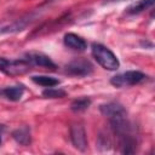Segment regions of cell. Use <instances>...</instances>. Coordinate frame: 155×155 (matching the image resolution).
Instances as JSON below:
<instances>
[{
	"label": "cell",
	"mask_w": 155,
	"mask_h": 155,
	"mask_svg": "<svg viewBox=\"0 0 155 155\" xmlns=\"http://www.w3.org/2000/svg\"><path fill=\"white\" fill-rule=\"evenodd\" d=\"M92 56L107 70H116L120 67L116 56L108 47L101 44H92Z\"/></svg>",
	"instance_id": "1"
},
{
	"label": "cell",
	"mask_w": 155,
	"mask_h": 155,
	"mask_svg": "<svg viewBox=\"0 0 155 155\" xmlns=\"http://www.w3.org/2000/svg\"><path fill=\"white\" fill-rule=\"evenodd\" d=\"M0 70L7 75H22L30 70V63L27 59H16L8 61L6 58L0 57Z\"/></svg>",
	"instance_id": "2"
},
{
	"label": "cell",
	"mask_w": 155,
	"mask_h": 155,
	"mask_svg": "<svg viewBox=\"0 0 155 155\" xmlns=\"http://www.w3.org/2000/svg\"><path fill=\"white\" fill-rule=\"evenodd\" d=\"M145 74L138 70H130L125 71L122 74L115 75L111 78L110 84L114 85L115 87H125V86H132L136 84H139L145 80Z\"/></svg>",
	"instance_id": "3"
},
{
	"label": "cell",
	"mask_w": 155,
	"mask_h": 155,
	"mask_svg": "<svg viewBox=\"0 0 155 155\" xmlns=\"http://www.w3.org/2000/svg\"><path fill=\"white\" fill-rule=\"evenodd\" d=\"M93 70L92 64L86 59H75L65 67V71L75 76H86Z\"/></svg>",
	"instance_id": "4"
},
{
	"label": "cell",
	"mask_w": 155,
	"mask_h": 155,
	"mask_svg": "<svg viewBox=\"0 0 155 155\" xmlns=\"http://www.w3.org/2000/svg\"><path fill=\"white\" fill-rule=\"evenodd\" d=\"M70 138L73 145L78 149L84 151L87 147V139H86V132L81 124H73L70 126Z\"/></svg>",
	"instance_id": "5"
},
{
	"label": "cell",
	"mask_w": 155,
	"mask_h": 155,
	"mask_svg": "<svg viewBox=\"0 0 155 155\" xmlns=\"http://www.w3.org/2000/svg\"><path fill=\"white\" fill-rule=\"evenodd\" d=\"M101 113L108 117L109 121L121 119V117H127V111L125 108L119 104V103H107L101 105Z\"/></svg>",
	"instance_id": "6"
},
{
	"label": "cell",
	"mask_w": 155,
	"mask_h": 155,
	"mask_svg": "<svg viewBox=\"0 0 155 155\" xmlns=\"http://www.w3.org/2000/svg\"><path fill=\"white\" fill-rule=\"evenodd\" d=\"M27 61L31 64H35V65H39V67H42V68H46V69H51V70H54L56 69V64L51 61V58L44 53H40V52H30L27 54Z\"/></svg>",
	"instance_id": "7"
},
{
	"label": "cell",
	"mask_w": 155,
	"mask_h": 155,
	"mask_svg": "<svg viewBox=\"0 0 155 155\" xmlns=\"http://www.w3.org/2000/svg\"><path fill=\"white\" fill-rule=\"evenodd\" d=\"M64 45L67 47H69L71 50H76V51H84L87 47L86 41L81 36H79L74 33H68L64 35Z\"/></svg>",
	"instance_id": "8"
},
{
	"label": "cell",
	"mask_w": 155,
	"mask_h": 155,
	"mask_svg": "<svg viewBox=\"0 0 155 155\" xmlns=\"http://www.w3.org/2000/svg\"><path fill=\"white\" fill-rule=\"evenodd\" d=\"M137 148V140L131 133L120 136V151L122 154H133Z\"/></svg>",
	"instance_id": "9"
},
{
	"label": "cell",
	"mask_w": 155,
	"mask_h": 155,
	"mask_svg": "<svg viewBox=\"0 0 155 155\" xmlns=\"http://www.w3.org/2000/svg\"><path fill=\"white\" fill-rule=\"evenodd\" d=\"M12 137L21 145H28L30 143V140H31V138H30V130H29L28 126H23V127L17 128L16 131H13Z\"/></svg>",
	"instance_id": "10"
},
{
	"label": "cell",
	"mask_w": 155,
	"mask_h": 155,
	"mask_svg": "<svg viewBox=\"0 0 155 155\" xmlns=\"http://www.w3.org/2000/svg\"><path fill=\"white\" fill-rule=\"evenodd\" d=\"M153 5H154V0H139L136 4H132L131 6H128L126 12L128 15H137V13H140L144 10L151 7Z\"/></svg>",
	"instance_id": "11"
},
{
	"label": "cell",
	"mask_w": 155,
	"mask_h": 155,
	"mask_svg": "<svg viewBox=\"0 0 155 155\" xmlns=\"http://www.w3.org/2000/svg\"><path fill=\"white\" fill-rule=\"evenodd\" d=\"M23 92H24V87L22 85H18V86H11V87H7L2 91L4 96L10 99V101H19L23 96Z\"/></svg>",
	"instance_id": "12"
},
{
	"label": "cell",
	"mask_w": 155,
	"mask_h": 155,
	"mask_svg": "<svg viewBox=\"0 0 155 155\" xmlns=\"http://www.w3.org/2000/svg\"><path fill=\"white\" fill-rule=\"evenodd\" d=\"M31 80L35 84H38L40 86H45V87H53L59 84V80H57L52 76H47V75H35L31 78Z\"/></svg>",
	"instance_id": "13"
},
{
	"label": "cell",
	"mask_w": 155,
	"mask_h": 155,
	"mask_svg": "<svg viewBox=\"0 0 155 155\" xmlns=\"http://www.w3.org/2000/svg\"><path fill=\"white\" fill-rule=\"evenodd\" d=\"M90 105H91V99H88V98H79V99H75L71 103L70 108H71L73 111H82V110L87 109Z\"/></svg>",
	"instance_id": "14"
},
{
	"label": "cell",
	"mask_w": 155,
	"mask_h": 155,
	"mask_svg": "<svg viewBox=\"0 0 155 155\" xmlns=\"http://www.w3.org/2000/svg\"><path fill=\"white\" fill-rule=\"evenodd\" d=\"M65 94H67L65 91H63L61 88H47L42 92V96L46 98H62Z\"/></svg>",
	"instance_id": "15"
},
{
	"label": "cell",
	"mask_w": 155,
	"mask_h": 155,
	"mask_svg": "<svg viewBox=\"0 0 155 155\" xmlns=\"http://www.w3.org/2000/svg\"><path fill=\"white\" fill-rule=\"evenodd\" d=\"M1 128L2 127H0V144H1Z\"/></svg>",
	"instance_id": "16"
}]
</instances>
